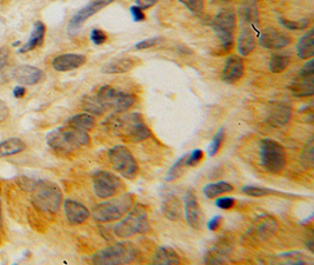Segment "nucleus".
<instances>
[{"label": "nucleus", "mask_w": 314, "mask_h": 265, "mask_svg": "<svg viewBox=\"0 0 314 265\" xmlns=\"http://www.w3.org/2000/svg\"><path fill=\"white\" fill-rule=\"evenodd\" d=\"M181 4L187 7V9L196 16H201L204 13L205 9V0H179Z\"/></svg>", "instance_id": "nucleus-38"}, {"label": "nucleus", "mask_w": 314, "mask_h": 265, "mask_svg": "<svg viewBox=\"0 0 314 265\" xmlns=\"http://www.w3.org/2000/svg\"><path fill=\"white\" fill-rule=\"evenodd\" d=\"M224 139H225V130H224V128H222L218 132L214 134V137L212 138L211 144H209V146H208L209 157H214L216 154H218V151L220 150V148H222V145H223Z\"/></svg>", "instance_id": "nucleus-36"}, {"label": "nucleus", "mask_w": 314, "mask_h": 265, "mask_svg": "<svg viewBox=\"0 0 314 265\" xmlns=\"http://www.w3.org/2000/svg\"><path fill=\"white\" fill-rule=\"evenodd\" d=\"M89 38L95 45H103L107 42V35L100 28H93L91 35H89Z\"/></svg>", "instance_id": "nucleus-40"}, {"label": "nucleus", "mask_w": 314, "mask_h": 265, "mask_svg": "<svg viewBox=\"0 0 314 265\" xmlns=\"http://www.w3.org/2000/svg\"><path fill=\"white\" fill-rule=\"evenodd\" d=\"M291 115H292V109L289 104L276 102L268 106L266 121L274 128H281L290 122Z\"/></svg>", "instance_id": "nucleus-17"}, {"label": "nucleus", "mask_w": 314, "mask_h": 265, "mask_svg": "<svg viewBox=\"0 0 314 265\" xmlns=\"http://www.w3.org/2000/svg\"><path fill=\"white\" fill-rule=\"evenodd\" d=\"M237 26V14L233 9H222L211 21V27L218 37L225 51L232 48L234 42V30Z\"/></svg>", "instance_id": "nucleus-8"}, {"label": "nucleus", "mask_w": 314, "mask_h": 265, "mask_svg": "<svg viewBox=\"0 0 314 265\" xmlns=\"http://www.w3.org/2000/svg\"><path fill=\"white\" fill-rule=\"evenodd\" d=\"M235 199L233 197H220V198H216L215 205L219 209H223V210H230L234 207Z\"/></svg>", "instance_id": "nucleus-42"}, {"label": "nucleus", "mask_w": 314, "mask_h": 265, "mask_svg": "<svg viewBox=\"0 0 314 265\" xmlns=\"http://www.w3.org/2000/svg\"><path fill=\"white\" fill-rule=\"evenodd\" d=\"M93 190L98 198H111L124 190V183L110 171L98 170L93 174Z\"/></svg>", "instance_id": "nucleus-10"}, {"label": "nucleus", "mask_w": 314, "mask_h": 265, "mask_svg": "<svg viewBox=\"0 0 314 265\" xmlns=\"http://www.w3.org/2000/svg\"><path fill=\"white\" fill-rule=\"evenodd\" d=\"M279 22L282 25V27L289 28V30H298V31H301V30H306L309 26V20L308 19H300V20H289V19H284V18H280Z\"/></svg>", "instance_id": "nucleus-37"}, {"label": "nucleus", "mask_w": 314, "mask_h": 265, "mask_svg": "<svg viewBox=\"0 0 314 265\" xmlns=\"http://www.w3.org/2000/svg\"><path fill=\"white\" fill-rule=\"evenodd\" d=\"M10 58V50L7 47L0 48V70H3L4 67L7 65Z\"/></svg>", "instance_id": "nucleus-44"}, {"label": "nucleus", "mask_w": 314, "mask_h": 265, "mask_svg": "<svg viewBox=\"0 0 314 265\" xmlns=\"http://www.w3.org/2000/svg\"><path fill=\"white\" fill-rule=\"evenodd\" d=\"M160 0H136V4L141 10H147L149 7L154 6L155 4H158Z\"/></svg>", "instance_id": "nucleus-46"}, {"label": "nucleus", "mask_w": 314, "mask_h": 265, "mask_svg": "<svg viewBox=\"0 0 314 265\" xmlns=\"http://www.w3.org/2000/svg\"><path fill=\"white\" fill-rule=\"evenodd\" d=\"M130 10H131V13H132V17H133L134 21L140 22V21H144L145 19H146V16H145V12H144L143 10L140 9V7H138V6H132Z\"/></svg>", "instance_id": "nucleus-43"}, {"label": "nucleus", "mask_w": 314, "mask_h": 265, "mask_svg": "<svg viewBox=\"0 0 314 265\" xmlns=\"http://www.w3.org/2000/svg\"><path fill=\"white\" fill-rule=\"evenodd\" d=\"M220 224H222V216H214L207 224L208 230L215 231L220 226Z\"/></svg>", "instance_id": "nucleus-47"}, {"label": "nucleus", "mask_w": 314, "mask_h": 265, "mask_svg": "<svg viewBox=\"0 0 314 265\" xmlns=\"http://www.w3.org/2000/svg\"><path fill=\"white\" fill-rule=\"evenodd\" d=\"M186 157H187V155H184L173 164V166L171 167L166 174L167 182H174L181 176L182 172H184V169L186 167Z\"/></svg>", "instance_id": "nucleus-34"}, {"label": "nucleus", "mask_w": 314, "mask_h": 265, "mask_svg": "<svg viewBox=\"0 0 314 265\" xmlns=\"http://www.w3.org/2000/svg\"><path fill=\"white\" fill-rule=\"evenodd\" d=\"M259 156L261 166L266 172L280 173L286 166V150L274 139L265 138L260 141Z\"/></svg>", "instance_id": "nucleus-7"}, {"label": "nucleus", "mask_w": 314, "mask_h": 265, "mask_svg": "<svg viewBox=\"0 0 314 265\" xmlns=\"http://www.w3.org/2000/svg\"><path fill=\"white\" fill-rule=\"evenodd\" d=\"M10 117V109L4 100L0 99V123L6 122Z\"/></svg>", "instance_id": "nucleus-45"}, {"label": "nucleus", "mask_w": 314, "mask_h": 265, "mask_svg": "<svg viewBox=\"0 0 314 265\" xmlns=\"http://www.w3.org/2000/svg\"><path fill=\"white\" fill-rule=\"evenodd\" d=\"M245 65L244 61L239 55H229L224 65L223 70V80L226 84H234L244 77Z\"/></svg>", "instance_id": "nucleus-19"}, {"label": "nucleus", "mask_w": 314, "mask_h": 265, "mask_svg": "<svg viewBox=\"0 0 314 265\" xmlns=\"http://www.w3.org/2000/svg\"><path fill=\"white\" fill-rule=\"evenodd\" d=\"M113 2L114 0H92L91 3L78 11L72 17V19L69 22V26H67V33H69L71 37L77 36L80 31L81 26L84 25V22L87 20L88 18L95 16L96 13H98L104 7L108 6Z\"/></svg>", "instance_id": "nucleus-12"}, {"label": "nucleus", "mask_w": 314, "mask_h": 265, "mask_svg": "<svg viewBox=\"0 0 314 265\" xmlns=\"http://www.w3.org/2000/svg\"><path fill=\"white\" fill-rule=\"evenodd\" d=\"M113 130L121 139L130 143H139L152 136V131L145 124L140 113H127L122 117H115L112 122Z\"/></svg>", "instance_id": "nucleus-2"}, {"label": "nucleus", "mask_w": 314, "mask_h": 265, "mask_svg": "<svg viewBox=\"0 0 314 265\" xmlns=\"http://www.w3.org/2000/svg\"><path fill=\"white\" fill-rule=\"evenodd\" d=\"M153 263L158 265H172V264H180V257L172 248L168 246H160L154 253L153 257Z\"/></svg>", "instance_id": "nucleus-27"}, {"label": "nucleus", "mask_w": 314, "mask_h": 265, "mask_svg": "<svg viewBox=\"0 0 314 265\" xmlns=\"http://www.w3.org/2000/svg\"><path fill=\"white\" fill-rule=\"evenodd\" d=\"M258 44L264 48L278 50L285 47L291 43V37L285 32L278 31L274 27H266L264 31L258 32Z\"/></svg>", "instance_id": "nucleus-13"}, {"label": "nucleus", "mask_w": 314, "mask_h": 265, "mask_svg": "<svg viewBox=\"0 0 314 265\" xmlns=\"http://www.w3.org/2000/svg\"><path fill=\"white\" fill-rule=\"evenodd\" d=\"M163 42V38L160 37H154V38H148L145 40H141L138 44L134 45V50H145V48H149L153 46H156V45Z\"/></svg>", "instance_id": "nucleus-39"}, {"label": "nucleus", "mask_w": 314, "mask_h": 265, "mask_svg": "<svg viewBox=\"0 0 314 265\" xmlns=\"http://www.w3.org/2000/svg\"><path fill=\"white\" fill-rule=\"evenodd\" d=\"M86 61L84 54L78 53H65L57 55L52 61V67L58 72H67V71H72L83 66Z\"/></svg>", "instance_id": "nucleus-21"}, {"label": "nucleus", "mask_w": 314, "mask_h": 265, "mask_svg": "<svg viewBox=\"0 0 314 265\" xmlns=\"http://www.w3.org/2000/svg\"><path fill=\"white\" fill-rule=\"evenodd\" d=\"M298 57L304 61L313 58L314 55V31L311 28L299 39L297 44Z\"/></svg>", "instance_id": "nucleus-25"}, {"label": "nucleus", "mask_w": 314, "mask_h": 265, "mask_svg": "<svg viewBox=\"0 0 314 265\" xmlns=\"http://www.w3.org/2000/svg\"><path fill=\"white\" fill-rule=\"evenodd\" d=\"M257 30L251 26H244L241 28L238 38V52L242 57L252 53L257 47Z\"/></svg>", "instance_id": "nucleus-23"}, {"label": "nucleus", "mask_w": 314, "mask_h": 265, "mask_svg": "<svg viewBox=\"0 0 314 265\" xmlns=\"http://www.w3.org/2000/svg\"><path fill=\"white\" fill-rule=\"evenodd\" d=\"M26 149V145L20 138H9L0 143V158L20 154Z\"/></svg>", "instance_id": "nucleus-29"}, {"label": "nucleus", "mask_w": 314, "mask_h": 265, "mask_svg": "<svg viewBox=\"0 0 314 265\" xmlns=\"http://www.w3.org/2000/svg\"><path fill=\"white\" fill-rule=\"evenodd\" d=\"M44 72L38 67L31 65H20L13 70V78L21 86H31L44 79Z\"/></svg>", "instance_id": "nucleus-16"}, {"label": "nucleus", "mask_w": 314, "mask_h": 265, "mask_svg": "<svg viewBox=\"0 0 314 265\" xmlns=\"http://www.w3.org/2000/svg\"><path fill=\"white\" fill-rule=\"evenodd\" d=\"M134 204V195L131 192L122 193L115 198L107 199L96 205L92 217L98 223H110L121 219Z\"/></svg>", "instance_id": "nucleus-3"}, {"label": "nucleus", "mask_w": 314, "mask_h": 265, "mask_svg": "<svg viewBox=\"0 0 314 265\" xmlns=\"http://www.w3.org/2000/svg\"><path fill=\"white\" fill-rule=\"evenodd\" d=\"M64 210H65L67 221L72 225H79V224L85 223L91 216V212L84 204L73 199H66L64 201Z\"/></svg>", "instance_id": "nucleus-20"}, {"label": "nucleus", "mask_w": 314, "mask_h": 265, "mask_svg": "<svg viewBox=\"0 0 314 265\" xmlns=\"http://www.w3.org/2000/svg\"><path fill=\"white\" fill-rule=\"evenodd\" d=\"M216 2H219V3H230V2H232V0H216Z\"/></svg>", "instance_id": "nucleus-49"}, {"label": "nucleus", "mask_w": 314, "mask_h": 265, "mask_svg": "<svg viewBox=\"0 0 314 265\" xmlns=\"http://www.w3.org/2000/svg\"><path fill=\"white\" fill-rule=\"evenodd\" d=\"M278 223L271 216H259L249 227L247 233L256 240H266L275 232Z\"/></svg>", "instance_id": "nucleus-18"}, {"label": "nucleus", "mask_w": 314, "mask_h": 265, "mask_svg": "<svg viewBox=\"0 0 314 265\" xmlns=\"http://www.w3.org/2000/svg\"><path fill=\"white\" fill-rule=\"evenodd\" d=\"M114 233L120 238H130L137 234H144L149 231L148 214L145 205L133 204L131 210L120 222L114 225Z\"/></svg>", "instance_id": "nucleus-4"}, {"label": "nucleus", "mask_w": 314, "mask_h": 265, "mask_svg": "<svg viewBox=\"0 0 314 265\" xmlns=\"http://www.w3.org/2000/svg\"><path fill=\"white\" fill-rule=\"evenodd\" d=\"M108 159L113 169L126 179H132L138 176L139 165L129 149L124 145H117L107 152Z\"/></svg>", "instance_id": "nucleus-9"}, {"label": "nucleus", "mask_w": 314, "mask_h": 265, "mask_svg": "<svg viewBox=\"0 0 314 265\" xmlns=\"http://www.w3.org/2000/svg\"><path fill=\"white\" fill-rule=\"evenodd\" d=\"M233 190V185L230 184L227 182H216V183H211V184H207L206 186H204L203 193L206 198H215L220 195H224V193L231 192Z\"/></svg>", "instance_id": "nucleus-31"}, {"label": "nucleus", "mask_w": 314, "mask_h": 265, "mask_svg": "<svg viewBox=\"0 0 314 265\" xmlns=\"http://www.w3.org/2000/svg\"><path fill=\"white\" fill-rule=\"evenodd\" d=\"M26 90L24 86H21V85H18V86L14 87L13 90V96L16 97V98H22V97L25 96Z\"/></svg>", "instance_id": "nucleus-48"}, {"label": "nucleus", "mask_w": 314, "mask_h": 265, "mask_svg": "<svg viewBox=\"0 0 314 265\" xmlns=\"http://www.w3.org/2000/svg\"><path fill=\"white\" fill-rule=\"evenodd\" d=\"M238 17L241 24L245 26H251L257 30L259 12L256 0H244L238 7Z\"/></svg>", "instance_id": "nucleus-22"}, {"label": "nucleus", "mask_w": 314, "mask_h": 265, "mask_svg": "<svg viewBox=\"0 0 314 265\" xmlns=\"http://www.w3.org/2000/svg\"><path fill=\"white\" fill-rule=\"evenodd\" d=\"M46 141L54 151L60 154H72L88 146L91 138L86 131L67 125L51 131L47 134Z\"/></svg>", "instance_id": "nucleus-1"}, {"label": "nucleus", "mask_w": 314, "mask_h": 265, "mask_svg": "<svg viewBox=\"0 0 314 265\" xmlns=\"http://www.w3.org/2000/svg\"><path fill=\"white\" fill-rule=\"evenodd\" d=\"M67 125L72 126L74 129L81 130V131H91L96 126V118L89 113H79L71 117L67 121Z\"/></svg>", "instance_id": "nucleus-28"}, {"label": "nucleus", "mask_w": 314, "mask_h": 265, "mask_svg": "<svg viewBox=\"0 0 314 265\" xmlns=\"http://www.w3.org/2000/svg\"><path fill=\"white\" fill-rule=\"evenodd\" d=\"M45 32H46V27L43 24L42 21H37L35 26H33L32 33L29 36V38L27 40V43L19 48V53H26V52H29L32 50H35L36 47L40 46L44 42V37Z\"/></svg>", "instance_id": "nucleus-24"}, {"label": "nucleus", "mask_w": 314, "mask_h": 265, "mask_svg": "<svg viewBox=\"0 0 314 265\" xmlns=\"http://www.w3.org/2000/svg\"><path fill=\"white\" fill-rule=\"evenodd\" d=\"M203 151L199 150V149H196V150L192 151V154L186 157V166H196L203 159Z\"/></svg>", "instance_id": "nucleus-41"}, {"label": "nucleus", "mask_w": 314, "mask_h": 265, "mask_svg": "<svg viewBox=\"0 0 314 265\" xmlns=\"http://www.w3.org/2000/svg\"><path fill=\"white\" fill-rule=\"evenodd\" d=\"M290 90L295 97H312L314 95V61L311 58L291 81Z\"/></svg>", "instance_id": "nucleus-11"}, {"label": "nucleus", "mask_w": 314, "mask_h": 265, "mask_svg": "<svg viewBox=\"0 0 314 265\" xmlns=\"http://www.w3.org/2000/svg\"><path fill=\"white\" fill-rule=\"evenodd\" d=\"M163 212L166 218L171 221H178L182 216V205L175 197H168L163 203Z\"/></svg>", "instance_id": "nucleus-30"}, {"label": "nucleus", "mask_w": 314, "mask_h": 265, "mask_svg": "<svg viewBox=\"0 0 314 265\" xmlns=\"http://www.w3.org/2000/svg\"><path fill=\"white\" fill-rule=\"evenodd\" d=\"M300 164L304 169H312L314 164V145L313 139H309L308 143L302 149L300 155Z\"/></svg>", "instance_id": "nucleus-33"}, {"label": "nucleus", "mask_w": 314, "mask_h": 265, "mask_svg": "<svg viewBox=\"0 0 314 265\" xmlns=\"http://www.w3.org/2000/svg\"><path fill=\"white\" fill-rule=\"evenodd\" d=\"M184 210L189 225L196 230L201 229L204 224V215L198 203L196 193L192 190H189L184 197Z\"/></svg>", "instance_id": "nucleus-14"}, {"label": "nucleus", "mask_w": 314, "mask_h": 265, "mask_svg": "<svg viewBox=\"0 0 314 265\" xmlns=\"http://www.w3.org/2000/svg\"><path fill=\"white\" fill-rule=\"evenodd\" d=\"M32 203L39 211L55 214L62 201V192L59 186L48 181H40L32 188Z\"/></svg>", "instance_id": "nucleus-5"}, {"label": "nucleus", "mask_w": 314, "mask_h": 265, "mask_svg": "<svg viewBox=\"0 0 314 265\" xmlns=\"http://www.w3.org/2000/svg\"><path fill=\"white\" fill-rule=\"evenodd\" d=\"M18 45H20V42H16V43H13V46H18Z\"/></svg>", "instance_id": "nucleus-50"}, {"label": "nucleus", "mask_w": 314, "mask_h": 265, "mask_svg": "<svg viewBox=\"0 0 314 265\" xmlns=\"http://www.w3.org/2000/svg\"><path fill=\"white\" fill-rule=\"evenodd\" d=\"M233 251V241L231 237H222L209 249L205 256V263L222 264L231 256Z\"/></svg>", "instance_id": "nucleus-15"}, {"label": "nucleus", "mask_w": 314, "mask_h": 265, "mask_svg": "<svg viewBox=\"0 0 314 265\" xmlns=\"http://www.w3.org/2000/svg\"><path fill=\"white\" fill-rule=\"evenodd\" d=\"M0 217H2V208H0Z\"/></svg>", "instance_id": "nucleus-51"}, {"label": "nucleus", "mask_w": 314, "mask_h": 265, "mask_svg": "<svg viewBox=\"0 0 314 265\" xmlns=\"http://www.w3.org/2000/svg\"><path fill=\"white\" fill-rule=\"evenodd\" d=\"M290 62L291 59L287 54H273L270 59V63H268V69L272 73H281L289 67Z\"/></svg>", "instance_id": "nucleus-32"}, {"label": "nucleus", "mask_w": 314, "mask_h": 265, "mask_svg": "<svg viewBox=\"0 0 314 265\" xmlns=\"http://www.w3.org/2000/svg\"><path fill=\"white\" fill-rule=\"evenodd\" d=\"M242 193L247 195L249 197H265L268 195H276V191L268 188H261V186H254V185H248L244 186L241 189Z\"/></svg>", "instance_id": "nucleus-35"}, {"label": "nucleus", "mask_w": 314, "mask_h": 265, "mask_svg": "<svg viewBox=\"0 0 314 265\" xmlns=\"http://www.w3.org/2000/svg\"><path fill=\"white\" fill-rule=\"evenodd\" d=\"M134 66H136V62H134L132 58H120L104 65L103 73L106 74L126 73L132 70Z\"/></svg>", "instance_id": "nucleus-26"}, {"label": "nucleus", "mask_w": 314, "mask_h": 265, "mask_svg": "<svg viewBox=\"0 0 314 265\" xmlns=\"http://www.w3.org/2000/svg\"><path fill=\"white\" fill-rule=\"evenodd\" d=\"M139 256V250L131 242H119L96 252L92 262L99 265H115L132 263Z\"/></svg>", "instance_id": "nucleus-6"}]
</instances>
